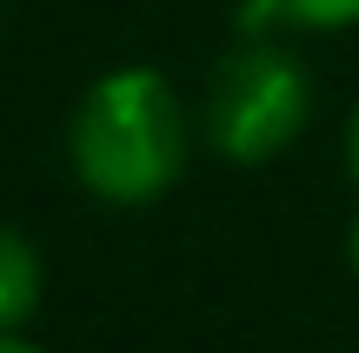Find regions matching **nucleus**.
I'll return each mask as SVG.
<instances>
[{"label":"nucleus","mask_w":359,"mask_h":353,"mask_svg":"<svg viewBox=\"0 0 359 353\" xmlns=\"http://www.w3.org/2000/svg\"><path fill=\"white\" fill-rule=\"evenodd\" d=\"M346 260H353V274H359V220H353V234H346Z\"/></svg>","instance_id":"nucleus-7"},{"label":"nucleus","mask_w":359,"mask_h":353,"mask_svg":"<svg viewBox=\"0 0 359 353\" xmlns=\"http://www.w3.org/2000/svg\"><path fill=\"white\" fill-rule=\"evenodd\" d=\"M0 353H40V347H27L20 333H0Z\"/></svg>","instance_id":"nucleus-6"},{"label":"nucleus","mask_w":359,"mask_h":353,"mask_svg":"<svg viewBox=\"0 0 359 353\" xmlns=\"http://www.w3.org/2000/svg\"><path fill=\"white\" fill-rule=\"evenodd\" d=\"M74 180L107 207H147L187 167V107L160 67H114L74 107Z\"/></svg>","instance_id":"nucleus-1"},{"label":"nucleus","mask_w":359,"mask_h":353,"mask_svg":"<svg viewBox=\"0 0 359 353\" xmlns=\"http://www.w3.org/2000/svg\"><path fill=\"white\" fill-rule=\"evenodd\" d=\"M346 167H353V180H359V114H353V133H346Z\"/></svg>","instance_id":"nucleus-5"},{"label":"nucleus","mask_w":359,"mask_h":353,"mask_svg":"<svg viewBox=\"0 0 359 353\" xmlns=\"http://www.w3.org/2000/svg\"><path fill=\"white\" fill-rule=\"evenodd\" d=\"M40 307V253L27 234L0 227V333H13Z\"/></svg>","instance_id":"nucleus-4"},{"label":"nucleus","mask_w":359,"mask_h":353,"mask_svg":"<svg viewBox=\"0 0 359 353\" xmlns=\"http://www.w3.org/2000/svg\"><path fill=\"white\" fill-rule=\"evenodd\" d=\"M206 140L213 154L259 167L273 160L313 114V80L273 34H246V47L219 53L213 80H206Z\"/></svg>","instance_id":"nucleus-2"},{"label":"nucleus","mask_w":359,"mask_h":353,"mask_svg":"<svg viewBox=\"0 0 359 353\" xmlns=\"http://www.w3.org/2000/svg\"><path fill=\"white\" fill-rule=\"evenodd\" d=\"M359 20V0H240L246 34H333Z\"/></svg>","instance_id":"nucleus-3"}]
</instances>
